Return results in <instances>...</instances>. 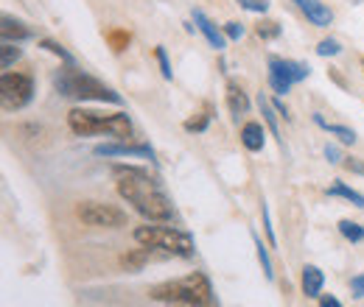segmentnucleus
Returning <instances> with one entry per match:
<instances>
[{
    "instance_id": "1",
    "label": "nucleus",
    "mask_w": 364,
    "mask_h": 307,
    "mask_svg": "<svg viewBox=\"0 0 364 307\" xmlns=\"http://www.w3.org/2000/svg\"><path fill=\"white\" fill-rule=\"evenodd\" d=\"M112 176H115V187H118L121 199L127 204H132L146 221L166 223L171 218V201L163 193V187L157 184V179L149 176V171L135 168V165H115Z\"/></svg>"
},
{
    "instance_id": "2",
    "label": "nucleus",
    "mask_w": 364,
    "mask_h": 307,
    "mask_svg": "<svg viewBox=\"0 0 364 307\" xmlns=\"http://www.w3.org/2000/svg\"><path fill=\"white\" fill-rule=\"evenodd\" d=\"M53 87L65 98L76 101H98V104H121V95L104 82L92 79L90 73L79 70L76 65H65L53 73Z\"/></svg>"
},
{
    "instance_id": "3",
    "label": "nucleus",
    "mask_w": 364,
    "mask_h": 307,
    "mask_svg": "<svg viewBox=\"0 0 364 307\" xmlns=\"http://www.w3.org/2000/svg\"><path fill=\"white\" fill-rule=\"evenodd\" d=\"M149 299L166 302V305H210L213 288L205 274H188L180 279H166L149 288Z\"/></svg>"
},
{
    "instance_id": "4",
    "label": "nucleus",
    "mask_w": 364,
    "mask_h": 307,
    "mask_svg": "<svg viewBox=\"0 0 364 307\" xmlns=\"http://www.w3.org/2000/svg\"><path fill=\"white\" fill-rule=\"evenodd\" d=\"M68 126L79 137H90V134H109V137H118V140L132 137V121H129L127 112L101 115V112L76 106V109L68 112Z\"/></svg>"
},
{
    "instance_id": "5",
    "label": "nucleus",
    "mask_w": 364,
    "mask_h": 307,
    "mask_svg": "<svg viewBox=\"0 0 364 307\" xmlns=\"http://www.w3.org/2000/svg\"><path fill=\"white\" fill-rule=\"evenodd\" d=\"M135 240L140 246L160 249V252H166V255H171V257H193V252H196L193 238H191L188 232L177 229V226H160V223L137 226Z\"/></svg>"
},
{
    "instance_id": "6",
    "label": "nucleus",
    "mask_w": 364,
    "mask_h": 307,
    "mask_svg": "<svg viewBox=\"0 0 364 307\" xmlns=\"http://www.w3.org/2000/svg\"><path fill=\"white\" fill-rule=\"evenodd\" d=\"M76 216L82 218V223L95 226V229H121V226H127V213L115 204H107V201H82L76 207Z\"/></svg>"
},
{
    "instance_id": "7",
    "label": "nucleus",
    "mask_w": 364,
    "mask_h": 307,
    "mask_svg": "<svg viewBox=\"0 0 364 307\" xmlns=\"http://www.w3.org/2000/svg\"><path fill=\"white\" fill-rule=\"evenodd\" d=\"M309 65L303 62H294V59H280V56H272L269 59V84L277 95H286L289 89L300 82L309 79Z\"/></svg>"
},
{
    "instance_id": "8",
    "label": "nucleus",
    "mask_w": 364,
    "mask_h": 307,
    "mask_svg": "<svg viewBox=\"0 0 364 307\" xmlns=\"http://www.w3.org/2000/svg\"><path fill=\"white\" fill-rule=\"evenodd\" d=\"M0 98L6 109H23L34 98V79L26 73H11L6 70L0 79Z\"/></svg>"
},
{
    "instance_id": "9",
    "label": "nucleus",
    "mask_w": 364,
    "mask_h": 307,
    "mask_svg": "<svg viewBox=\"0 0 364 307\" xmlns=\"http://www.w3.org/2000/svg\"><path fill=\"white\" fill-rule=\"evenodd\" d=\"M92 154L95 157H143L157 165L151 145H143V143H104V145H95Z\"/></svg>"
},
{
    "instance_id": "10",
    "label": "nucleus",
    "mask_w": 364,
    "mask_h": 307,
    "mask_svg": "<svg viewBox=\"0 0 364 307\" xmlns=\"http://www.w3.org/2000/svg\"><path fill=\"white\" fill-rule=\"evenodd\" d=\"M306 17H309V23L311 26H317V28H328L331 23H333V11L328 9V3H322V0H291Z\"/></svg>"
},
{
    "instance_id": "11",
    "label": "nucleus",
    "mask_w": 364,
    "mask_h": 307,
    "mask_svg": "<svg viewBox=\"0 0 364 307\" xmlns=\"http://www.w3.org/2000/svg\"><path fill=\"white\" fill-rule=\"evenodd\" d=\"M193 23H196V28L205 34V40H208L210 48H216V50H225V48H228V37H225V31H219V28H216V23H213L205 11L193 9Z\"/></svg>"
},
{
    "instance_id": "12",
    "label": "nucleus",
    "mask_w": 364,
    "mask_h": 307,
    "mask_svg": "<svg viewBox=\"0 0 364 307\" xmlns=\"http://www.w3.org/2000/svg\"><path fill=\"white\" fill-rule=\"evenodd\" d=\"M300 285H303L306 299H319V296H322V285H325V274H322V268H317V265H311V263L303 265Z\"/></svg>"
},
{
    "instance_id": "13",
    "label": "nucleus",
    "mask_w": 364,
    "mask_h": 307,
    "mask_svg": "<svg viewBox=\"0 0 364 307\" xmlns=\"http://www.w3.org/2000/svg\"><path fill=\"white\" fill-rule=\"evenodd\" d=\"M3 26H0V34H3V43H23V40H31L34 34H31V28L23 23V20H17V17H3L0 20Z\"/></svg>"
},
{
    "instance_id": "14",
    "label": "nucleus",
    "mask_w": 364,
    "mask_h": 307,
    "mask_svg": "<svg viewBox=\"0 0 364 307\" xmlns=\"http://www.w3.org/2000/svg\"><path fill=\"white\" fill-rule=\"evenodd\" d=\"M241 143H244V148L252 151V154L264 151V145H267V132H264V126H261L258 121L244 123V126H241Z\"/></svg>"
},
{
    "instance_id": "15",
    "label": "nucleus",
    "mask_w": 364,
    "mask_h": 307,
    "mask_svg": "<svg viewBox=\"0 0 364 307\" xmlns=\"http://www.w3.org/2000/svg\"><path fill=\"white\" fill-rule=\"evenodd\" d=\"M228 106H230V112H232L235 121H238L241 115L250 112V98H247V92L238 87L235 82H230L228 84Z\"/></svg>"
},
{
    "instance_id": "16",
    "label": "nucleus",
    "mask_w": 364,
    "mask_h": 307,
    "mask_svg": "<svg viewBox=\"0 0 364 307\" xmlns=\"http://www.w3.org/2000/svg\"><path fill=\"white\" fill-rule=\"evenodd\" d=\"M328 196H331V199H345V201H350L353 207L364 210V196L359 193V190L348 187L345 182H336V184H331V187H328Z\"/></svg>"
},
{
    "instance_id": "17",
    "label": "nucleus",
    "mask_w": 364,
    "mask_h": 307,
    "mask_svg": "<svg viewBox=\"0 0 364 307\" xmlns=\"http://www.w3.org/2000/svg\"><path fill=\"white\" fill-rule=\"evenodd\" d=\"M252 243H255V255H258V263H261V268H264L267 279H274V268H272V257H269V249H267V243L261 240V235H258V232H252Z\"/></svg>"
},
{
    "instance_id": "18",
    "label": "nucleus",
    "mask_w": 364,
    "mask_h": 307,
    "mask_svg": "<svg viewBox=\"0 0 364 307\" xmlns=\"http://www.w3.org/2000/svg\"><path fill=\"white\" fill-rule=\"evenodd\" d=\"M339 235H342L345 240H350V243H362V240H364V226H362V223H356V221L342 218V221H339Z\"/></svg>"
},
{
    "instance_id": "19",
    "label": "nucleus",
    "mask_w": 364,
    "mask_h": 307,
    "mask_svg": "<svg viewBox=\"0 0 364 307\" xmlns=\"http://www.w3.org/2000/svg\"><path fill=\"white\" fill-rule=\"evenodd\" d=\"M258 104H261V115H264V121H267V126H269V129H272L274 137H277V140L283 143V137H280V129H277V109H274V106H272V104H269V101H267V98H264V95L258 98Z\"/></svg>"
},
{
    "instance_id": "20",
    "label": "nucleus",
    "mask_w": 364,
    "mask_h": 307,
    "mask_svg": "<svg viewBox=\"0 0 364 307\" xmlns=\"http://www.w3.org/2000/svg\"><path fill=\"white\" fill-rule=\"evenodd\" d=\"M129 31H124V28H115V31H107V43L109 48L115 50V53H121V50H127V45H129Z\"/></svg>"
},
{
    "instance_id": "21",
    "label": "nucleus",
    "mask_w": 364,
    "mask_h": 307,
    "mask_svg": "<svg viewBox=\"0 0 364 307\" xmlns=\"http://www.w3.org/2000/svg\"><path fill=\"white\" fill-rule=\"evenodd\" d=\"M328 134H333V137H339V143H345V145H353L356 143V132L353 129H348V126H333V123H325L322 126Z\"/></svg>"
},
{
    "instance_id": "22",
    "label": "nucleus",
    "mask_w": 364,
    "mask_h": 307,
    "mask_svg": "<svg viewBox=\"0 0 364 307\" xmlns=\"http://www.w3.org/2000/svg\"><path fill=\"white\" fill-rule=\"evenodd\" d=\"M280 23H274V20H261L258 23V28H255V34L261 37V40H277L280 37Z\"/></svg>"
},
{
    "instance_id": "23",
    "label": "nucleus",
    "mask_w": 364,
    "mask_h": 307,
    "mask_svg": "<svg viewBox=\"0 0 364 307\" xmlns=\"http://www.w3.org/2000/svg\"><path fill=\"white\" fill-rule=\"evenodd\" d=\"M154 56H157V65H160L163 79H166V82H171V79H174V70H171V62H168L166 48H163V45H157V48H154Z\"/></svg>"
},
{
    "instance_id": "24",
    "label": "nucleus",
    "mask_w": 364,
    "mask_h": 307,
    "mask_svg": "<svg viewBox=\"0 0 364 307\" xmlns=\"http://www.w3.org/2000/svg\"><path fill=\"white\" fill-rule=\"evenodd\" d=\"M43 48H46L48 53H53V56H59V59H62V62H65V65H76V59H73V53H68V50H65V48H62V45L59 43H53V40H43Z\"/></svg>"
},
{
    "instance_id": "25",
    "label": "nucleus",
    "mask_w": 364,
    "mask_h": 307,
    "mask_svg": "<svg viewBox=\"0 0 364 307\" xmlns=\"http://www.w3.org/2000/svg\"><path fill=\"white\" fill-rule=\"evenodd\" d=\"M23 53H20V48L11 43H3V70H11V65L20 59Z\"/></svg>"
},
{
    "instance_id": "26",
    "label": "nucleus",
    "mask_w": 364,
    "mask_h": 307,
    "mask_svg": "<svg viewBox=\"0 0 364 307\" xmlns=\"http://www.w3.org/2000/svg\"><path fill=\"white\" fill-rule=\"evenodd\" d=\"M261 213H264V229H267V238H269V246L277 249V235H274V226H272V216H269V204L261 201Z\"/></svg>"
},
{
    "instance_id": "27",
    "label": "nucleus",
    "mask_w": 364,
    "mask_h": 307,
    "mask_svg": "<svg viewBox=\"0 0 364 307\" xmlns=\"http://www.w3.org/2000/svg\"><path fill=\"white\" fill-rule=\"evenodd\" d=\"M208 123H210V115H208V112H202L199 118L185 121V132H205V129H208Z\"/></svg>"
},
{
    "instance_id": "28",
    "label": "nucleus",
    "mask_w": 364,
    "mask_h": 307,
    "mask_svg": "<svg viewBox=\"0 0 364 307\" xmlns=\"http://www.w3.org/2000/svg\"><path fill=\"white\" fill-rule=\"evenodd\" d=\"M241 9H247V11H255V14H264V11H269V0H235Z\"/></svg>"
},
{
    "instance_id": "29",
    "label": "nucleus",
    "mask_w": 364,
    "mask_h": 307,
    "mask_svg": "<svg viewBox=\"0 0 364 307\" xmlns=\"http://www.w3.org/2000/svg\"><path fill=\"white\" fill-rule=\"evenodd\" d=\"M317 53L319 56H339L342 53V45L336 43V40H322L317 45Z\"/></svg>"
},
{
    "instance_id": "30",
    "label": "nucleus",
    "mask_w": 364,
    "mask_h": 307,
    "mask_svg": "<svg viewBox=\"0 0 364 307\" xmlns=\"http://www.w3.org/2000/svg\"><path fill=\"white\" fill-rule=\"evenodd\" d=\"M222 31H225L228 40H241V37H244V26H241V23H228Z\"/></svg>"
},
{
    "instance_id": "31",
    "label": "nucleus",
    "mask_w": 364,
    "mask_h": 307,
    "mask_svg": "<svg viewBox=\"0 0 364 307\" xmlns=\"http://www.w3.org/2000/svg\"><path fill=\"white\" fill-rule=\"evenodd\" d=\"M350 174H359V176H364V160H359V157H348L345 162H342Z\"/></svg>"
},
{
    "instance_id": "32",
    "label": "nucleus",
    "mask_w": 364,
    "mask_h": 307,
    "mask_svg": "<svg viewBox=\"0 0 364 307\" xmlns=\"http://www.w3.org/2000/svg\"><path fill=\"white\" fill-rule=\"evenodd\" d=\"M350 291H353V296H356V299H364V274L350 277Z\"/></svg>"
},
{
    "instance_id": "33",
    "label": "nucleus",
    "mask_w": 364,
    "mask_h": 307,
    "mask_svg": "<svg viewBox=\"0 0 364 307\" xmlns=\"http://www.w3.org/2000/svg\"><path fill=\"white\" fill-rule=\"evenodd\" d=\"M325 160H328L331 165H339V162H342V154H339V148H336V145H325Z\"/></svg>"
},
{
    "instance_id": "34",
    "label": "nucleus",
    "mask_w": 364,
    "mask_h": 307,
    "mask_svg": "<svg viewBox=\"0 0 364 307\" xmlns=\"http://www.w3.org/2000/svg\"><path fill=\"white\" fill-rule=\"evenodd\" d=\"M319 307H342V302L336 296H331V294H322L319 296Z\"/></svg>"
},
{
    "instance_id": "35",
    "label": "nucleus",
    "mask_w": 364,
    "mask_h": 307,
    "mask_svg": "<svg viewBox=\"0 0 364 307\" xmlns=\"http://www.w3.org/2000/svg\"><path fill=\"white\" fill-rule=\"evenodd\" d=\"M272 106H274V109H277V115H283V118H286V121H289V118H291V115H289V109H286V104H283V101H274Z\"/></svg>"
},
{
    "instance_id": "36",
    "label": "nucleus",
    "mask_w": 364,
    "mask_h": 307,
    "mask_svg": "<svg viewBox=\"0 0 364 307\" xmlns=\"http://www.w3.org/2000/svg\"><path fill=\"white\" fill-rule=\"evenodd\" d=\"M171 307H208V305H171Z\"/></svg>"
},
{
    "instance_id": "37",
    "label": "nucleus",
    "mask_w": 364,
    "mask_h": 307,
    "mask_svg": "<svg viewBox=\"0 0 364 307\" xmlns=\"http://www.w3.org/2000/svg\"><path fill=\"white\" fill-rule=\"evenodd\" d=\"M362 67H364V59H362Z\"/></svg>"
}]
</instances>
